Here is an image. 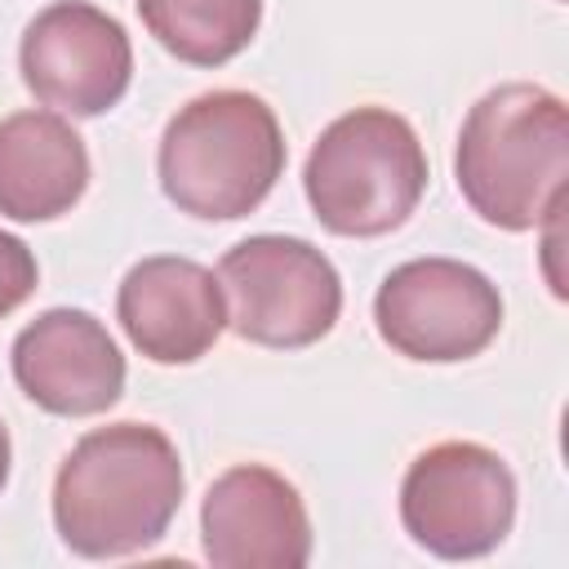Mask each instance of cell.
Listing matches in <instances>:
<instances>
[{
    "mask_svg": "<svg viewBox=\"0 0 569 569\" xmlns=\"http://www.w3.org/2000/svg\"><path fill=\"white\" fill-rule=\"evenodd\" d=\"M373 325L391 351L422 365L480 356L502 329L498 284L458 258H409L373 293Z\"/></svg>",
    "mask_w": 569,
    "mask_h": 569,
    "instance_id": "52a82bcc",
    "label": "cell"
},
{
    "mask_svg": "<svg viewBox=\"0 0 569 569\" xmlns=\"http://www.w3.org/2000/svg\"><path fill=\"white\" fill-rule=\"evenodd\" d=\"M302 191L316 222L333 236L373 240L409 222L427 191V151L391 107L338 116L311 147Z\"/></svg>",
    "mask_w": 569,
    "mask_h": 569,
    "instance_id": "277c9868",
    "label": "cell"
},
{
    "mask_svg": "<svg viewBox=\"0 0 569 569\" xmlns=\"http://www.w3.org/2000/svg\"><path fill=\"white\" fill-rule=\"evenodd\" d=\"M89 187L84 138L58 111H13L0 120V213L13 222H53Z\"/></svg>",
    "mask_w": 569,
    "mask_h": 569,
    "instance_id": "7c38bea8",
    "label": "cell"
},
{
    "mask_svg": "<svg viewBox=\"0 0 569 569\" xmlns=\"http://www.w3.org/2000/svg\"><path fill=\"white\" fill-rule=\"evenodd\" d=\"M13 382L58 418L107 413L124 396V356L107 325L80 307H49L13 338Z\"/></svg>",
    "mask_w": 569,
    "mask_h": 569,
    "instance_id": "9c48e42d",
    "label": "cell"
},
{
    "mask_svg": "<svg viewBox=\"0 0 569 569\" xmlns=\"http://www.w3.org/2000/svg\"><path fill=\"white\" fill-rule=\"evenodd\" d=\"M182 489L178 445L160 427H93L53 476V529L84 560H120L169 533Z\"/></svg>",
    "mask_w": 569,
    "mask_h": 569,
    "instance_id": "6da1fadb",
    "label": "cell"
},
{
    "mask_svg": "<svg viewBox=\"0 0 569 569\" xmlns=\"http://www.w3.org/2000/svg\"><path fill=\"white\" fill-rule=\"evenodd\" d=\"M142 27L187 67H222L249 49L262 0H138Z\"/></svg>",
    "mask_w": 569,
    "mask_h": 569,
    "instance_id": "4fadbf2b",
    "label": "cell"
},
{
    "mask_svg": "<svg viewBox=\"0 0 569 569\" xmlns=\"http://www.w3.org/2000/svg\"><path fill=\"white\" fill-rule=\"evenodd\" d=\"M453 178L471 213L498 231H533L565 204L569 107L542 84H498L467 111Z\"/></svg>",
    "mask_w": 569,
    "mask_h": 569,
    "instance_id": "7a4b0ae2",
    "label": "cell"
},
{
    "mask_svg": "<svg viewBox=\"0 0 569 569\" xmlns=\"http://www.w3.org/2000/svg\"><path fill=\"white\" fill-rule=\"evenodd\" d=\"M9 467H13V445H9V427L0 422V493L9 485Z\"/></svg>",
    "mask_w": 569,
    "mask_h": 569,
    "instance_id": "9a60e30c",
    "label": "cell"
},
{
    "mask_svg": "<svg viewBox=\"0 0 569 569\" xmlns=\"http://www.w3.org/2000/svg\"><path fill=\"white\" fill-rule=\"evenodd\" d=\"M227 325L258 347L298 351L320 342L342 316L338 267L298 236H249L218 262Z\"/></svg>",
    "mask_w": 569,
    "mask_h": 569,
    "instance_id": "5b68a950",
    "label": "cell"
},
{
    "mask_svg": "<svg viewBox=\"0 0 569 569\" xmlns=\"http://www.w3.org/2000/svg\"><path fill=\"white\" fill-rule=\"evenodd\" d=\"M204 556L218 569H302L311 516L302 493L262 462L227 467L200 502Z\"/></svg>",
    "mask_w": 569,
    "mask_h": 569,
    "instance_id": "30bf717a",
    "label": "cell"
},
{
    "mask_svg": "<svg viewBox=\"0 0 569 569\" xmlns=\"http://www.w3.org/2000/svg\"><path fill=\"white\" fill-rule=\"evenodd\" d=\"M116 320L147 360L196 365L227 329V298L204 262L156 253L124 271L116 293Z\"/></svg>",
    "mask_w": 569,
    "mask_h": 569,
    "instance_id": "8fae6325",
    "label": "cell"
},
{
    "mask_svg": "<svg viewBox=\"0 0 569 569\" xmlns=\"http://www.w3.org/2000/svg\"><path fill=\"white\" fill-rule=\"evenodd\" d=\"M40 284V267L36 253L27 249V240L0 231V320L13 316Z\"/></svg>",
    "mask_w": 569,
    "mask_h": 569,
    "instance_id": "5bb4252c",
    "label": "cell"
},
{
    "mask_svg": "<svg viewBox=\"0 0 569 569\" xmlns=\"http://www.w3.org/2000/svg\"><path fill=\"white\" fill-rule=\"evenodd\" d=\"M18 67L40 107L89 120L129 93L133 44L107 9L89 0H53L27 22Z\"/></svg>",
    "mask_w": 569,
    "mask_h": 569,
    "instance_id": "ba28073f",
    "label": "cell"
},
{
    "mask_svg": "<svg viewBox=\"0 0 569 569\" xmlns=\"http://www.w3.org/2000/svg\"><path fill=\"white\" fill-rule=\"evenodd\" d=\"M405 533L440 560H476L516 525V476L489 445L440 440L400 480Z\"/></svg>",
    "mask_w": 569,
    "mask_h": 569,
    "instance_id": "8992f818",
    "label": "cell"
},
{
    "mask_svg": "<svg viewBox=\"0 0 569 569\" xmlns=\"http://www.w3.org/2000/svg\"><path fill=\"white\" fill-rule=\"evenodd\" d=\"M164 196L204 222L253 213L284 173L276 111L249 89H213L178 107L156 151Z\"/></svg>",
    "mask_w": 569,
    "mask_h": 569,
    "instance_id": "3957f363",
    "label": "cell"
}]
</instances>
